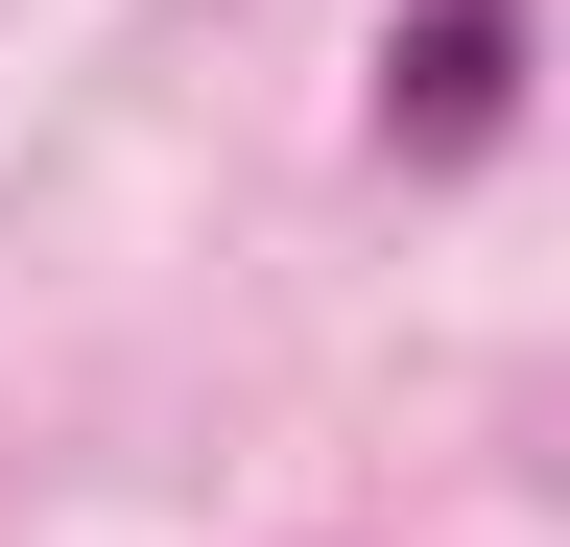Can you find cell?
I'll return each mask as SVG.
<instances>
[{"label":"cell","mask_w":570,"mask_h":547,"mask_svg":"<svg viewBox=\"0 0 570 547\" xmlns=\"http://www.w3.org/2000/svg\"><path fill=\"white\" fill-rule=\"evenodd\" d=\"M499 119H523V0H404L381 25V144L404 167H475Z\"/></svg>","instance_id":"1"}]
</instances>
